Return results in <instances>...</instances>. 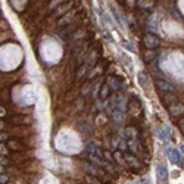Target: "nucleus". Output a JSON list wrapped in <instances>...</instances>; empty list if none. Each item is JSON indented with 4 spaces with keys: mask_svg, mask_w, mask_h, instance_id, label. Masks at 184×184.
I'll return each instance as SVG.
<instances>
[{
    "mask_svg": "<svg viewBox=\"0 0 184 184\" xmlns=\"http://www.w3.org/2000/svg\"><path fill=\"white\" fill-rule=\"evenodd\" d=\"M156 58V52L155 50H147L146 52V55H144V59L149 62V60H153V59Z\"/></svg>",
    "mask_w": 184,
    "mask_h": 184,
    "instance_id": "obj_12",
    "label": "nucleus"
},
{
    "mask_svg": "<svg viewBox=\"0 0 184 184\" xmlns=\"http://www.w3.org/2000/svg\"><path fill=\"white\" fill-rule=\"evenodd\" d=\"M124 47H127V49H130V50H131V52H135V50H134V49H133V46H131L130 43H124Z\"/></svg>",
    "mask_w": 184,
    "mask_h": 184,
    "instance_id": "obj_23",
    "label": "nucleus"
},
{
    "mask_svg": "<svg viewBox=\"0 0 184 184\" xmlns=\"http://www.w3.org/2000/svg\"><path fill=\"white\" fill-rule=\"evenodd\" d=\"M143 41H144V46L147 47V50H153V49H156L159 46V38L155 34H147Z\"/></svg>",
    "mask_w": 184,
    "mask_h": 184,
    "instance_id": "obj_1",
    "label": "nucleus"
},
{
    "mask_svg": "<svg viewBox=\"0 0 184 184\" xmlns=\"http://www.w3.org/2000/svg\"><path fill=\"white\" fill-rule=\"evenodd\" d=\"M169 112H171L174 117H178V115L184 114V105H181V103H178V102H177L175 105H172V106L169 108Z\"/></svg>",
    "mask_w": 184,
    "mask_h": 184,
    "instance_id": "obj_5",
    "label": "nucleus"
},
{
    "mask_svg": "<svg viewBox=\"0 0 184 184\" xmlns=\"http://www.w3.org/2000/svg\"><path fill=\"white\" fill-rule=\"evenodd\" d=\"M74 19V12H69L67 16H63L60 21H59V25H65V24H69L71 21Z\"/></svg>",
    "mask_w": 184,
    "mask_h": 184,
    "instance_id": "obj_10",
    "label": "nucleus"
},
{
    "mask_svg": "<svg viewBox=\"0 0 184 184\" xmlns=\"http://www.w3.org/2000/svg\"><path fill=\"white\" fill-rule=\"evenodd\" d=\"M103 155H105V158L108 159V161H112V159H114V158H112V156H110V153H109V152H105Z\"/></svg>",
    "mask_w": 184,
    "mask_h": 184,
    "instance_id": "obj_24",
    "label": "nucleus"
},
{
    "mask_svg": "<svg viewBox=\"0 0 184 184\" xmlns=\"http://www.w3.org/2000/svg\"><path fill=\"white\" fill-rule=\"evenodd\" d=\"M114 118L117 119V122H122V114L121 112H114Z\"/></svg>",
    "mask_w": 184,
    "mask_h": 184,
    "instance_id": "obj_16",
    "label": "nucleus"
},
{
    "mask_svg": "<svg viewBox=\"0 0 184 184\" xmlns=\"http://www.w3.org/2000/svg\"><path fill=\"white\" fill-rule=\"evenodd\" d=\"M137 81H139V84H140L142 87H147V84H149V75H147L144 71H142V72L137 74Z\"/></svg>",
    "mask_w": 184,
    "mask_h": 184,
    "instance_id": "obj_6",
    "label": "nucleus"
},
{
    "mask_svg": "<svg viewBox=\"0 0 184 184\" xmlns=\"http://www.w3.org/2000/svg\"><path fill=\"white\" fill-rule=\"evenodd\" d=\"M156 87H158L161 92H165V93H172L174 90H175V87L172 85V84L169 83V81H167V80H156Z\"/></svg>",
    "mask_w": 184,
    "mask_h": 184,
    "instance_id": "obj_2",
    "label": "nucleus"
},
{
    "mask_svg": "<svg viewBox=\"0 0 184 184\" xmlns=\"http://www.w3.org/2000/svg\"><path fill=\"white\" fill-rule=\"evenodd\" d=\"M114 156H115V159H117V161L119 162V164H124V159L121 158V153H119V152H117V153H115Z\"/></svg>",
    "mask_w": 184,
    "mask_h": 184,
    "instance_id": "obj_20",
    "label": "nucleus"
},
{
    "mask_svg": "<svg viewBox=\"0 0 184 184\" xmlns=\"http://www.w3.org/2000/svg\"><path fill=\"white\" fill-rule=\"evenodd\" d=\"M99 85H100V84H96V87H94V90H93V96H96V94H97V90H99Z\"/></svg>",
    "mask_w": 184,
    "mask_h": 184,
    "instance_id": "obj_25",
    "label": "nucleus"
},
{
    "mask_svg": "<svg viewBox=\"0 0 184 184\" xmlns=\"http://www.w3.org/2000/svg\"><path fill=\"white\" fill-rule=\"evenodd\" d=\"M102 72V67H96L93 71H90V74H88V78H94V77H97L99 74Z\"/></svg>",
    "mask_w": 184,
    "mask_h": 184,
    "instance_id": "obj_14",
    "label": "nucleus"
},
{
    "mask_svg": "<svg viewBox=\"0 0 184 184\" xmlns=\"http://www.w3.org/2000/svg\"><path fill=\"white\" fill-rule=\"evenodd\" d=\"M108 96H109V84H105V85H102L100 97H102V99H106Z\"/></svg>",
    "mask_w": 184,
    "mask_h": 184,
    "instance_id": "obj_11",
    "label": "nucleus"
},
{
    "mask_svg": "<svg viewBox=\"0 0 184 184\" xmlns=\"http://www.w3.org/2000/svg\"><path fill=\"white\" fill-rule=\"evenodd\" d=\"M156 177H158L159 181H167L168 180V171L164 165H159L156 169Z\"/></svg>",
    "mask_w": 184,
    "mask_h": 184,
    "instance_id": "obj_4",
    "label": "nucleus"
},
{
    "mask_svg": "<svg viewBox=\"0 0 184 184\" xmlns=\"http://www.w3.org/2000/svg\"><path fill=\"white\" fill-rule=\"evenodd\" d=\"M5 181H6V178L3 175H0V183H5Z\"/></svg>",
    "mask_w": 184,
    "mask_h": 184,
    "instance_id": "obj_26",
    "label": "nucleus"
},
{
    "mask_svg": "<svg viewBox=\"0 0 184 184\" xmlns=\"http://www.w3.org/2000/svg\"><path fill=\"white\" fill-rule=\"evenodd\" d=\"M87 150L90 152V156H97V158H103V152L97 147V146H94V144H90L88 147H87Z\"/></svg>",
    "mask_w": 184,
    "mask_h": 184,
    "instance_id": "obj_7",
    "label": "nucleus"
},
{
    "mask_svg": "<svg viewBox=\"0 0 184 184\" xmlns=\"http://www.w3.org/2000/svg\"><path fill=\"white\" fill-rule=\"evenodd\" d=\"M153 3H155V2H139V5H140L142 8H152Z\"/></svg>",
    "mask_w": 184,
    "mask_h": 184,
    "instance_id": "obj_15",
    "label": "nucleus"
},
{
    "mask_svg": "<svg viewBox=\"0 0 184 184\" xmlns=\"http://www.w3.org/2000/svg\"><path fill=\"white\" fill-rule=\"evenodd\" d=\"M71 6H72V3H68V5H62V6H59V8L56 9V10H55V13H53V15H55V16H62L63 13H67V10H68L69 8H71Z\"/></svg>",
    "mask_w": 184,
    "mask_h": 184,
    "instance_id": "obj_8",
    "label": "nucleus"
},
{
    "mask_svg": "<svg viewBox=\"0 0 184 184\" xmlns=\"http://www.w3.org/2000/svg\"><path fill=\"white\" fill-rule=\"evenodd\" d=\"M125 161H128L130 164H134V165H139V162H137V159H135V158H133V156H127V158H125Z\"/></svg>",
    "mask_w": 184,
    "mask_h": 184,
    "instance_id": "obj_17",
    "label": "nucleus"
},
{
    "mask_svg": "<svg viewBox=\"0 0 184 184\" xmlns=\"http://www.w3.org/2000/svg\"><path fill=\"white\" fill-rule=\"evenodd\" d=\"M118 142H119V139H118V137H115V139L112 140V146H114V147H118Z\"/></svg>",
    "mask_w": 184,
    "mask_h": 184,
    "instance_id": "obj_21",
    "label": "nucleus"
},
{
    "mask_svg": "<svg viewBox=\"0 0 184 184\" xmlns=\"http://www.w3.org/2000/svg\"><path fill=\"white\" fill-rule=\"evenodd\" d=\"M90 87H92L90 84H85V87L83 88V94H87V92H88V88H90Z\"/></svg>",
    "mask_w": 184,
    "mask_h": 184,
    "instance_id": "obj_22",
    "label": "nucleus"
},
{
    "mask_svg": "<svg viewBox=\"0 0 184 184\" xmlns=\"http://www.w3.org/2000/svg\"><path fill=\"white\" fill-rule=\"evenodd\" d=\"M168 159H169V162L174 164V165H180V164H181L180 153L177 150H168Z\"/></svg>",
    "mask_w": 184,
    "mask_h": 184,
    "instance_id": "obj_3",
    "label": "nucleus"
},
{
    "mask_svg": "<svg viewBox=\"0 0 184 184\" xmlns=\"http://www.w3.org/2000/svg\"><path fill=\"white\" fill-rule=\"evenodd\" d=\"M87 71V65H84V67H81V69L78 71V78H81V77L84 75V72Z\"/></svg>",
    "mask_w": 184,
    "mask_h": 184,
    "instance_id": "obj_18",
    "label": "nucleus"
},
{
    "mask_svg": "<svg viewBox=\"0 0 184 184\" xmlns=\"http://www.w3.org/2000/svg\"><path fill=\"white\" fill-rule=\"evenodd\" d=\"M178 128H180L181 133H184V118H181V119L178 121Z\"/></svg>",
    "mask_w": 184,
    "mask_h": 184,
    "instance_id": "obj_19",
    "label": "nucleus"
},
{
    "mask_svg": "<svg viewBox=\"0 0 184 184\" xmlns=\"http://www.w3.org/2000/svg\"><path fill=\"white\" fill-rule=\"evenodd\" d=\"M109 84H110V87H112V88H115V90H117V88H119V85H121L119 80H117V78H112V77L109 78Z\"/></svg>",
    "mask_w": 184,
    "mask_h": 184,
    "instance_id": "obj_13",
    "label": "nucleus"
},
{
    "mask_svg": "<svg viewBox=\"0 0 184 184\" xmlns=\"http://www.w3.org/2000/svg\"><path fill=\"white\" fill-rule=\"evenodd\" d=\"M162 102H164V105H165V106L171 108L172 105H175V103H177V97H175V96H165Z\"/></svg>",
    "mask_w": 184,
    "mask_h": 184,
    "instance_id": "obj_9",
    "label": "nucleus"
}]
</instances>
